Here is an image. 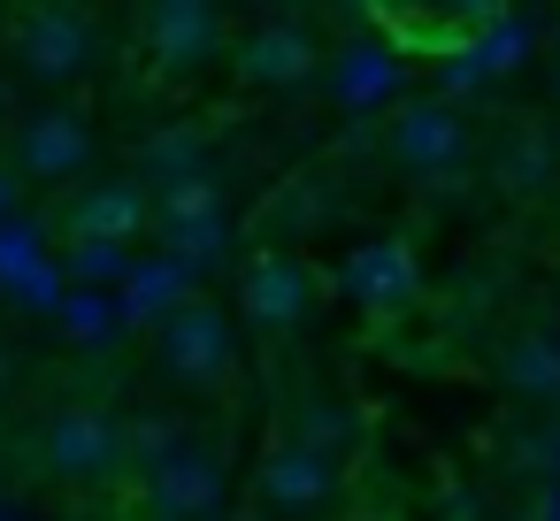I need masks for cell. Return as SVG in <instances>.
<instances>
[{"instance_id": "obj_1", "label": "cell", "mask_w": 560, "mask_h": 521, "mask_svg": "<svg viewBox=\"0 0 560 521\" xmlns=\"http://www.w3.org/2000/svg\"><path fill=\"white\" fill-rule=\"evenodd\" d=\"M460 154H468L460 108H445V100H407V108L392 116V162L415 169L422 185L460 192Z\"/></svg>"}, {"instance_id": "obj_2", "label": "cell", "mask_w": 560, "mask_h": 521, "mask_svg": "<svg viewBox=\"0 0 560 521\" xmlns=\"http://www.w3.org/2000/svg\"><path fill=\"white\" fill-rule=\"evenodd\" d=\"M47 467H55V475H78V483L116 475V467H124V429H116V414H101V406H62V414L47 422Z\"/></svg>"}, {"instance_id": "obj_3", "label": "cell", "mask_w": 560, "mask_h": 521, "mask_svg": "<svg viewBox=\"0 0 560 521\" xmlns=\"http://www.w3.org/2000/svg\"><path fill=\"white\" fill-rule=\"evenodd\" d=\"M162 360H170V376H185V383H223V376H231V322H223L208 299H185V307L162 322Z\"/></svg>"}, {"instance_id": "obj_4", "label": "cell", "mask_w": 560, "mask_h": 521, "mask_svg": "<svg viewBox=\"0 0 560 521\" xmlns=\"http://www.w3.org/2000/svg\"><path fill=\"white\" fill-rule=\"evenodd\" d=\"M338 284H346V299H361L369 315H407L415 292H422L415 253H407L399 238H369V246H353V261L338 269Z\"/></svg>"}, {"instance_id": "obj_5", "label": "cell", "mask_w": 560, "mask_h": 521, "mask_svg": "<svg viewBox=\"0 0 560 521\" xmlns=\"http://www.w3.org/2000/svg\"><path fill=\"white\" fill-rule=\"evenodd\" d=\"M147 490H154L162 521H223V467L200 445H177L162 467H147Z\"/></svg>"}, {"instance_id": "obj_6", "label": "cell", "mask_w": 560, "mask_h": 521, "mask_svg": "<svg viewBox=\"0 0 560 521\" xmlns=\"http://www.w3.org/2000/svg\"><path fill=\"white\" fill-rule=\"evenodd\" d=\"M238 292H246V322L254 330H292L307 315V299H315V269L292 261V253H254Z\"/></svg>"}, {"instance_id": "obj_7", "label": "cell", "mask_w": 560, "mask_h": 521, "mask_svg": "<svg viewBox=\"0 0 560 521\" xmlns=\"http://www.w3.org/2000/svg\"><path fill=\"white\" fill-rule=\"evenodd\" d=\"M399 85H407V70H399V47H392V39H353V47H338V62L323 70V93H330L338 108H353V116L384 108Z\"/></svg>"}, {"instance_id": "obj_8", "label": "cell", "mask_w": 560, "mask_h": 521, "mask_svg": "<svg viewBox=\"0 0 560 521\" xmlns=\"http://www.w3.org/2000/svg\"><path fill=\"white\" fill-rule=\"evenodd\" d=\"M16 55L32 78H78L93 62V16H70V9H32L16 24Z\"/></svg>"}, {"instance_id": "obj_9", "label": "cell", "mask_w": 560, "mask_h": 521, "mask_svg": "<svg viewBox=\"0 0 560 521\" xmlns=\"http://www.w3.org/2000/svg\"><path fill=\"white\" fill-rule=\"evenodd\" d=\"M238 78H246V85H300V78H315V39H307V24H300V16L254 24V32L238 39Z\"/></svg>"}, {"instance_id": "obj_10", "label": "cell", "mask_w": 560, "mask_h": 521, "mask_svg": "<svg viewBox=\"0 0 560 521\" xmlns=\"http://www.w3.org/2000/svg\"><path fill=\"white\" fill-rule=\"evenodd\" d=\"M147 39L170 78H192L223 55V16L215 9H147Z\"/></svg>"}, {"instance_id": "obj_11", "label": "cell", "mask_w": 560, "mask_h": 521, "mask_svg": "<svg viewBox=\"0 0 560 521\" xmlns=\"http://www.w3.org/2000/svg\"><path fill=\"white\" fill-rule=\"evenodd\" d=\"M85 154H93V139H85V123H78L70 108H47V116H32V123L16 131L24 177H78Z\"/></svg>"}, {"instance_id": "obj_12", "label": "cell", "mask_w": 560, "mask_h": 521, "mask_svg": "<svg viewBox=\"0 0 560 521\" xmlns=\"http://www.w3.org/2000/svg\"><path fill=\"white\" fill-rule=\"evenodd\" d=\"M261 498L269 506H292V513H315V506L338 498V467L315 460V452H300V445H277L261 460Z\"/></svg>"}, {"instance_id": "obj_13", "label": "cell", "mask_w": 560, "mask_h": 521, "mask_svg": "<svg viewBox=\"0 0 560 521\" xmlns=\"http://www.w3.org/2000/svg\"><path fill=\"white\" fill-rule=\"evenodd\" d=\"M139 223H147V185H93V192H78V200H70V238L124 246Z\"/></svg>"}, {"instance_id": "obj_14", "label": "cell", "mask_w": 560, "mask_h": 521, "mask_svg": "<svg viewBox=\"0 0 560 521\" xmlns=\"http://www.w3.org/2000/svg\"><path fill=\"white\" fill-rule=\"evenodd\" d=\"M116 292H124V299H116V322H170V315L192 299V276H185L177 261H131Z\"/></svg>"}, {"instance_id": "obj_15", "label": "cell", "mask_w": 560, "mask_h": 521, "mask_svg": "<svg viewBox=\"0 0 560 521\" xmlns=\"http://www.w3.org/2000/svg\"><path fill=\"white\" fill-rule=\"evenodd\" d=\"M537 24H545V16H529V9H514V16L499 9V24H483V32H476V39H468L460 55L476 62V78H499V70H522V55H529V32H537Z\"/></svg>"}, {"instance_id": "obj_16", "label": "cell", "mask_w": 560, "mask_h": 521, "mask_svg": "<svg viewBox=\"0 0 560 521\" xmlns=\"http://www.w3.org/2000/svg\"><path fill=\"white\" fill-rule=\"evenodd\" d=\"M139 177H154L162 192L170 185H185V177H208V154H200V131H154L147 146H139Z\"/></svg>"}, {"instance_id": "obj_17", "label": "cell", "mask_w": 560, "mask_h": 521, "mask_svg": "<svg viewBox=\"0 0 560 521\" xmlns=\"http://www.w3.org/2000/svg\"><path fill=\"white\" fill-rule=\"evenodd\" d=\"M131 269V246H101V238H70L62 246V292H101V284H124Z\"/></svg>"}, {"instance_id": "obj_18", "label": "cell", "mask_w": 560, "mask_h": 521, "mask_svg": "<svg viewBox=\"0 0 560 521\" xmlns=\"http://www.w3.org/2000/svg\"><path fill=\"white\" fill-rule=\"evenodd\" d=\"M545 177H552V139L545 131H514L506 154H499V185L529 200V192H545Z\"/></svg>"}, {"instance_id": "obj_19", "label": "cell", "mask_w": 560, "mask_h": 521, "mask_svg": "<svg viewBox=\"0 0 560 521\" xmlns=\"http://www.w3.org/2000/svg\"><path fill=\"white\" fill-rule=\"evenodd\" d=\"M292 445L338 467V460H346V445H353V414H346V406H323V399H315V406H300V422H292Z\"/></svg>"}, {"instance_id": "obj_20", "label": "cell", "mask_w": 560, "mask_h": 521, "mask_svg": "<svg viewBox=\"0 0 560 521\" xmlns=\"http://www.w3.org/2000/svg\"><path fill=\"white\" fill-rule=\"evenodd\" d=\"M124 429V467H162L177 445H185V429H177V414H131V422H116Z\"/></svg>"}, {"instance_id": "obj_21", "label": "cell", "mask_w": 560, "mask_h": 521, "mask_svg": "<svg viewBox=\"0 0 560 521\" xmlns=\"http://www.w3.org/2000/svg\"><path fill=\"white\" fill-rule=\"evenodd\" d=\"M162 230H170V253H162V261H177L185 276H192V269L208 276V269L223 261V215H192V223H162Z\"/></svg>"}, {"instance_id": "obj_22", "label": "cell", "mask_w": 560, "mask_h": 521, "mask_svg": "<svg viewBox=\"0 0 560 521\" xmlns=\"http://www.w3.org/2000/svg\"><path fill=\"white\" fill-rule=\"evenodd\" d=\"M506 383L514 391H560V353L545 338H514L506 345Z\"/></svg>"}, {"instance_id": "obj_23", "label": "cell", "mask_w": 560, "mask_h": 521, "mask_svg": "<svg viewBox=\"0 0 560 521\" xmlns=\"http://www.w3.org/2000/svg\"><path fill=\"white\" fill-rule=\"evenodd\" d=\"M62 330H70L78 345L116 338V299H101V292H62Z\"/></svg>"}, {"instance_id": "obj_24", "label": "cell", "mask_w": 560, "mask_h": 521, "mask_svg": "<svg viewBox=\"0 0 560 521\" xmlns=\"http://www.w3.org/2000/svg\"><path fill=\"white\" fill-rule=\"evenodd\" d=\"M39 215H0V284H16L32 261H39Z\"/></svg>"}, {"instance_id": "obj_25", "label": "cell", "mask_w": 560, "mask_h": 521, "mask_svg": "<svg viewBox=\"0 0 560 521\" xmlns=\"http://www.w3.org/2000/svg\"><path fill=\"white\" fill-rule=\"evenodd\" d=\"M192 215H223L215 177H185V185H170V192H162V223H192Z\"/></svg>"}, {"instance_id": "obj_26", "label": "cell", "mask_w": 560, "mask_h": 521, "mask_svg": "<svg viewBox=\"0 0 560 521\" xmlns=\"http://www.w3.org/2000/svg\"><path fill=\"white\" fill-rule=\"evenodd\" d=\"M9 292H16L24 307H62V276H55V261H32V269H24Z\"/></svg>"}, {"instance_id": "obj_27", "label": "cell", "mask_w": 560, "mask_h": 521, "mask_svg": "<svg viewBox=\"0 0 560 521\" xmlns=\"http://www.w3.org/2000/svg\"><path fill=\"white\" fill-rule=\"evenodd\" d=\"M529 521H560V483H552V490L537 498V513H529Z\"/></svg>"}, {"instance_id": "obj_28", "label": "cell", "mask_w": 560, "mask_h": 521, "mask_svg": "<svg viewBox=\"0 0 560 521\" xmlns=\"http://www.w3.org/2000/svg\"><path fill=\"white\" fill-rule=\"evenodd\" d=\"M0 521H24V506H16V498H0Z\"/></svg>"}, {"instance_id": "obj_29", "label": "cell", "mask_w": 560, "mask_h": 521, "mask_svg": "<svg viewBox=\"0 0 560 521\" xmlns=\"http://www.w3.org/2000/svg\"><path fill=\"white\" fill-rule=\"evenodd\" d=\"M0 215H9V177H0Z\"/></svg>"}, {"instance_id": "obj_30", "label": "cell", "mask_w": 560, "mask_h": 521, "mask_svg": "<svg viewBox=\"0 0 560 521\" xmlns=\"http://www.w3.org/2000/svg\"><path fill=\"white\" fill-rule=\"evenodd\" d=\"M552 93H560V70H552Z\"/></svg>"}, {"instance_id": "obj_31", "label": "cell", "mask_w": 560, "mask_h": 521, "mask_svg": "<svg viewBox=\"0 0 560 521\" xmlns=\"http://www.w3.org/2000/svg\"><path fill=\"white\" fill-rule=\"evenodd\" d=\"M0 383H9V368H0Z\"/></svg>"}]
</instances>
